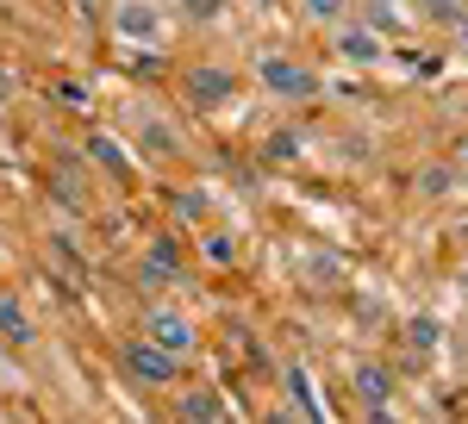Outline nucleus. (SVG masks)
I'll use <instances>...</instances> for the list:
<instances>
[{"label": "nucleus", "mask_w": 468, "mask_h": 424, "mask_svg": "<svg viewBox=\"0 0 468 424\" xmlns=\"http://www.w3.org/2000/svg\"><path fill=\"white\" fill-rule=\"evenodd\" d=\"M256 81H262V94L269 101H288V106H300V101H319L324 94V81L300 57H282V50H262L256 57Z\"/></svg>", "instance_id": "obj_1"}, {"label": "nucleus", "mask_w": 468, "mask_h": 424, "mask_svg": "<svg viewBox=\"0 0 468 424\" xmlns=\"http://www.w3.org/2000/svg\"><path fill=\"white\" fill-rule=\"evenodd\" d=\"M107 26H112V37H125V44H163L169 6H163V0H112Z\"/></svg>", "instance_id": "obj_2"}, {"label": "nucleus", "mask_w": 468, "mask_h": 424, "mask_svg": "<svg viewBox=\"0 0 468 424\" xmlns=\"http://www.w3.org/2000/svg\"><path fill=\"white\" fill-rule=\"evenodd\" d=\"M138 324H144V344L181 355V362L200 350V331H194V318L181 313V306H144V318H138Z\"/></svg>", "instance_id": "obj_3"}, {"label": "nucleus", "mask_w": 468, "mask_h": 424, "mask_svg": "<svg viewBox=\"0 0 468 424\" xmlns=\"http://www.w3.org/2000/svg\"><path fill=\"white\" fill-rule=\"evenodd\" d=\"M119 368H125L138 387H176V381H181V355L156 350V344H144V337L119 344Z\"/></svg>", "instance_id": "obj_4"}, {"label": "nucleus", "mask_w": 468, "mask_h": 424, "mask_svg": "<svg viewBox=\"0 0 468 424\" xmlns=\"http://www.w3.org/2000/svg\"><path fill=\"white\" fill-rule=\"evenodd\" d=\"M331 44H337V57L356 63V69H381V63H388V37H375L368 26H356V19L331 26Z\"/></svg>", "instance_id": "obj_5"}, {"label": "nucleus", "mask_w": 468, "mask_h": 424, "mask_svg": "<svg viewBox=\"0 0 468 424\" xmlns=\"http://www.w3.org/2000/svg\"><path fill=\"white\" fill-rule=\"evenodd\" d=\"M231 94H238V75L225 69V63H194L187 69V101H194V112H213Z\"/></svg>", "instance_id": "obj_6"}, {"label": "nucleus", "mask_w": 468, "mask_h": 424, "mask_svg": "<svg viewBox=\"0 0 468 424\" xmlns=\"http://www.w3.org/2000/svg\"><path fill=\"white\" fill-rule=\"evenodd\" d=\"M88 163L101 169V175H112V181H132L138 175V163H132V150L112 138V132H88Z\"/></svg>", "instance_id": "obj_7"}, {"label": "nucleus", "mask_w": 468, "mask_h": 424, "mask_svg": "<svg viewBox=\"0 0 468 424\" xmlns=\"http://www.w3.org/2000/svg\"><path fill=\"white\" fill-rule=\"evenodd\" d=\"M350 387H356V399L368 406V412L394 399V381H388V368H381V362H356V368H350Z\"/></svg>", "instance_id": "obj_8"}, {"label": "nucleus", "mask_w": 468, "mask_h": 424, "mask_svg": "<svg viewBox=\"0 0 468 424\" xmlns=\"http://www.w3.org/2000/svg\"><path fill=\"white\" fill-rule=\"evenodd\" d=\"M176 419L181 424H225V399H218L213 387H187L176 399Z\"/></svg>", "instance_id": "obj_9"}, {"label": "nucleus", "mask_w": 468, "mask_h": 424, "mask_svg": "<svg viewBox=\"0 0 468 424\" xmlns=\"http://www.w3.org/2000/svg\"><path fill=\"white\" fill-rule=\"evenodd\" d=\"M282 387H288V399H293V412H300V419L324 424V399H319V387H313V375H306V368H282Z\"/></svg>", "instance_id": "obj_10"}, {"label": "nucleus", "mask_w": 468, "mask_h": 424, "mask_svg": "<svg viewBox=\"0 0 468 424\" xmlns=\"http://www.w3.org/2000/svg\"><path fill=\"white\" fill-rule=\"evenodd\" d=\"M362 26L375 37H399V32H412L406 26V6L399 0H362Z\"/></svg>", "instance_id": "obj_11"}, {"label": "nucleus", "mask_w": 468, "mask_h": 424, "mask_svg": "<svg viewBox=\"0 0 468 424\" xmlns=\"http://www.w3.org/2000/svg\"><path fill=\"white\" fill-rule=\"evenodd\" d=\"M456 187H463V181H456L450 163H425V169L412 175V194H419V200H450Z\"/></svg>", "instance_id": "obj_12"}, {"label": "nucleus", "mask_w": 468, "mask_h": 424, "mask_svg": "<svg viewBox=\"0 0 468 424\" xmlns=\"http://www.w3.org/2000/svg\"><path fill=\"white\" fill-rule=\"evenodd\" d=\"M32 337H37L32 313H26V306H19V300H6V293H0V344H19V350H26V344H32Z\"/></svg>", "instance_id": "obj_13"}, {"label": "nucleus", "mask_w": 468, "mask_h": 424, "mask_svg": "<svg viewBox=\"0 0 468 424\" xmlns=\"http://www.w3.org/2000/svg\"><path fill=\"white\" fill-rule=\"evenodd\" d=\"M300 6H306L313 26H344L350 19V0H300Z\"/></svg>", "instance_id": "obj_14"}, {"label": "nucleus", "mask_w": 468, "mask_h": 424, "mask_svg": "<svg viewBox=\"0 0 468 424\" xmlns=\"http://www.w3.org/2000/svg\"><path fill=\"white\" fill-rule=\"evenodd\" d=\"M337 269H344V262H337V256H324V249H319V256H306V281H319V287H337V281H344Z\"/></svg>", "instance_id": "obj_15"}, {"label": "nucleus", "mask_w": 468, "mask_h": 424, "mask_svg": "<svg viewBox=\"0 0 468 424\" xmlns=\"http://www.w3.org/2000/svg\"><path fill=\"white\" fill-rule=\"evenodd\" d=\"M218 13H225V0H181V19L187 26H213Z\"/></svg>", "instance_id": "obj_16"}, {"label": "nucleus", "mask_w": 468, "mask_h": 424, "mask_svg": "<svg viewBox=\"0 0 468 424\" xmlns=\"http://www.w3.org/2000/svg\"><path fill=\"white\" fill-rule=\"evenodd\" d=\"M200 256H207V262H231V256H238V244H231L225 231H207V238H200Z\"/></svg>", "instance_id": "obj_17"}, {"label": "nucleus", "mask_w": 468, "mask_h": 424, "mask_svg": "<svg viewBox=\"0 0 468 424\" xmlns=\"http://www.w3.org/2000/svg\"><path fill=\"white\" fill-rule=\"evenodd\" d=\"M262 150H269V156H300V150H306V138H300V132H275Z\"/></svg>", "instance_id": "obj_18"}, {"label": "nucleus", "mask_w": 468, "mask_h": 424, "mask_svg": "<svg viewBox=\"0 0 468 424\" xmlns=\"http://www.w3.org/2000/svg\"><path fill=\"white\" fill-rule=\"evenodd\" d=\"M144 143H150V150H156V156H181V143L169 138L163 125H150V132H144Z\"/></svg>", "instance_id": "obj_19"}, {"label": "nucleus", "mask_w": 468, "mask_h": 424, "mask_svg": "<svg viewBox=\"0 0 468 424\" xmlns=\"http://www.w3.org/2000/svg\"><path fill=\"white\" fill-rule=\"evenodd\" d=\"M50 94H57V101H69V106H81V101H88V88H81V81H57Z\"/></svg>", "instance_id": "obj_20"}, {"label": "nucleus", "mask_w": 468, "mask_h": 424, "mask_svg": "<svg viewBox=\"0 0 468 424\" xmlns=\"http://www.w3.org/2000/svg\"><path fill=\"white\" fill-rule=\"evenodd\" d=\"M176 212H181V218H200V212H207V194H181Z\"/></svg>", "instance_id": "obj_21"}, {"label": "nucleus", "mask_w": 468, "mask_h": 424, "mask_svg": "<svg viewBox=\"0 0 468 424\" xmlns=\"http://www.w3.org/2000/svg\"><path fill=\"white\" fill-rule=\"evenodd\" d=\"M450 169H456V181H468V138H456V156H450Z\"/></svg>", "instance_id": "obj_22"}, {"label": "nucleus", "mask_w": 468, "mask_h": 424, "mask_svg": "<svg viewBox=\"0 0 468 424\" xmlns=\"http://www.w3.org/2000/svg\"><path fill=\"white\" fill-rule=\"evenodd\" d=\"M368 424H399V419L388 412V406H375V412H368Z\"/></svg>", "instance_id": "obj_23"}, {"label": "nucleus", "mask_w": 468, "mask_h": 424, "mask_svg": "<svg viewBox=\"0 0 468 424\" xmlns=\"http://www.w3.org/2000/svg\"><path fill=\"white\" fill-rule=\"evenodd\" d=\"M456 44L468 50V13H456Z\"/></svg>", "instance_id": "obj_24"}, {"label": "nucleus", "mask_w": 468, "mask_h": 424, "mask_svg": "<svg viewBox=\"0 0 468 424\" xmlns=\"http://www.w3.org/2000/svg\"><path fill=\"white\" fill-rule=\"evenodd\" d=\"M262 424H293V419H288V412H269V419H262Z\"/></svg>", "instance_id": "obj_25"}]
</instances>
